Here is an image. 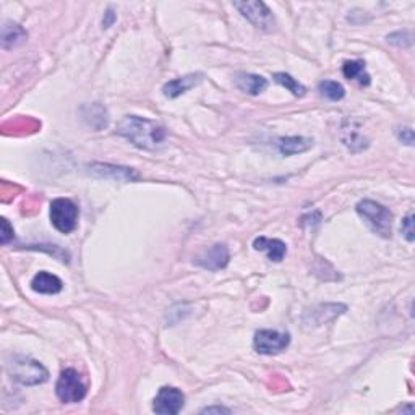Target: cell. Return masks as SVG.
<instances>
[{
    "label": "cell",
    "instance_id": "obj_1",
    "mask_svg": "<svg viewBox=\"0 0 415 415\" xmlns=\"http://www.w3.org/2000/svg\"><path fill=\"white\" fill-rule=\"evenodd\" d=\"M117 135L123 136L140 149L154 151L166 141L167 131L162 125L138 116H125L117 125Z\"/></svg>",
    "mask_w": 415,
    "mask_h": 415
},
{
    "label": "cell",
    "instance_id": "obj_2",
    "mask_svg": "<svg viewBox=\"0 0 415 415\" xmlns=\"http://www.w3.org/2000/svg\"><path fill=\"white\" fill-rule=\"evenodd\" d=\"M7 372L13 381L23 386L42 385L49 378V372L38 360L29 359L25 355H13L7 362Z\"/></svg>",
    "mask_w": 415,
    "mask_h": 415
},
{
    "label": "cell",
    "instance_id": "obj_3",
    "mask_svg": "<svg viewBox=\"0 0 415 415\" xmlns=\"http://www.w3.org/2000/svg\"><path fill=\"white\" fill-rule=\"evenodd\" d=\"M357 214L366 221L370 229L379 237L390 238L392 232V213L386 206L373 200H362L355 206Z\"/></svg>",
    "mask_w": 415,
    "mask_h": 415
},
{
    "label": "cell",
    "instance_id": "obj_4",
    "mask_svg": "<svg viewBox=\"0 0 415 415\" xmlns=\"http://www.w3.org/2000/svg\"><path fill=\"white\" fill-rule=\"evenodd\" d=\"M55 392L57 397H59L64 404H75L85 399L86 385L81 381L77 370L65 368L64 372L60 373L59 379H57Z\"/></svg>",
    "mask_w": 415,
    "mask_h": 415
},
{
    "label": "cell",
    "instance_id": "obj_5",
    "mask_svg": "<svg viewBox=\"0 0 415 415\" xmlns=\"http://www.w3.org/2000/svg\"><path fill=\"white\" fill-rule=\"evenodd\" d=\"M51 223L62 234L73 232L78 224V206L68 198H57L51 203Z\"/></svg>",
    "mask_w": 415,
    "mask_h": 415
},
{
    "label": "cell",
    "instance_id": "obj_6",
    "mask_svg": "<svg viewBox=\"0 0 415 415\" xmlns=\"http://www.w3.org/2000/svg\"><path fill=\"white\" fill-rule=\"evenodd\" d=\"M290 344L289 333H282L276 329H260L255 333L253 347L258 354L275 355L286 351Z\"/></svg>",
    "mask_w": 415,
    "mask_h": 415
},
{
    "label": "cell",
    "instance_id": "obj_7",
    "mask_svg": "<svg viewBox=\"0 0 415 415\" xmlns=\"http://www.w3.org/2000/svg\"><path fill=\"white\" fill-rule=\"evenodd\" d=\"M234 7L242 13V16L251 25L263 31H271L276 26L273 12L263 2H234Z\"/></svg>",
    "mask_w": 415,
    "mask_h": 415
},
{
    "label": "cell",
    "instance_id": "obj_8",
    "mask_svg": "<svg viewBox=\"0 0 415 415\" xmlns=\"http://www.w3.org/2000/svg\"><path fill=\"white\" fill-rule=\"evenodd\" d=\"M184 404L185 396L182 391L177 390V388L164 386L159 390L158 396L154 397L153 410L162 415H175L184 409Z\"/></svg>",
    "mask_w": 415,
    "mask_h": 415
},
{
    "label": "cell",
    "instance_id": "obj_9",
    "mask_svg": "<svg viewBox=\"0 0 415 415\" xmlns=\"http://www.w3.org/2000/svg\"><path fill=\"white\" fill-rule=\"evenodd\" d=\"M229 260H231V255H229L227 247L223 244H216L208 250L201 251L195 258V263L198 266L210 269V271H218V269H224L227 266Z\"/></svg>",
    "mask_w": 415,
    "mask_h": 415
},
{
    "label": "cell",
    "instance_id": "obj_10",
    "mask_svg": "<svg viewBox=\"0 0 415 415\" xmlns=\"http://www.w3.org/2000/svg\"><path fill=\"white\" fill-rule=\"evenodd\" d=\"M203 81V75L201 73H192L187 75V77L182 78H175L172 81H167L164 86H162V95L169 99H175L179 96H182L192 88H195L200 85Z\"/></svg>",
    "mask_w": 415,
    "mask_h": 415
},
{
    "label": "cell",
    "instance_id": "obj_11",
    "mask_svg": "<svg viewBox=\"0 0 415 415\" xmlns=\"http://www.w3.org/2000/svg\"><path fill=\"white\" fill-rule=\"evenodd\" d=\"M90 172L96 177H104V179H112V180H123V182H129V180H136L138 174L130 167H121V166H110V164H92L90 166Z\"/></svg>",
    "mask_w": 415,
    "mask_h": 415
},
{
    "label": "cell",
    "instance_id": "obj_12",
    "mask_svg": "<svg viewBox=\"0 0 415 415\" xmlns=\"http://www.w3.org/2000/svg\"><path fill=\"white\" fill-rule=\"evenodd\" d=\"M313 147V140L307 136H282L277 138L276 148L282 156H294V154L305 153Z\"/></svg>",
    "mask_w": 415,
    "mask_h": 415
},
{
    "label": "cell",
    "instance_id": "obj_13",
    "mask_svg": "<svg viewBox=\"0 0 415 415\" xmlns=\"http://www.w3.org/2000/svg\"><path fill=\"white\" fill-rule=\"evenodd\" d=\"M253 249L258 251H264L271 262L279 263L284 260L287 253V245L279 238H268V237H257L253 240Z\"/></svg>",
    "mask_w": 415,
    "mask_h": 415
},
{
    "label": "cell",
    "instance_id": "obj_14",
    "mask_svg": "<svg viewBox=\"0 0 415 415\" xmlns=\"http://www.w3.org/2000/svg\"><path fill=\"white\" fill-rule=\"evenodd\" d=\"M234 81H236V86L238 90L249 92L251 96H257L268 88V79L262 77V75H255V73L240 72L236 75Z\"/></svg>",
    "mask_w": 415,
    "mask_h": 415
},
{
    "label": "cell",
    "instance_id": "obj_15",
    "mask_svg": "<svg viewBox=\"0 0 415 415\" xmlns=\"http://www.w3.org/2000/svg\"><path fill=\"white\" fill-rule=\"evenodd\" d=\"M62 287H64V284H62L59 277L51 275V273L47 271L38 273V275L33 277V281H31V289L38 294L54 295L60 292Z\"/></svg>",
    "mask_w": 415,
    "mask_h": 415
},
{
    "label": "cell",
    "instance_id": "obj_16",
    "mask_svg": "<svg viewBox=\"0 0 415 415\" xmlns=\"http://www.w3.org/2000/svg\"><path fill=\"white\" fill-rule=\"evenodd\" d=\"M28 33L21 28L20 25L12 23V21H5L2 26V47L3 49H13L18 47L26 41Z\"/></svg>",
    "mask_w": 415,
    "mask_h": 415
},
{
    "label": "cell",
    "instance_id": "obj_17",
    "mask_svg": "<svg viewBox=\"0 0 415 415\" xmlns=\"http://www.w3.org/2000/svg\"><path fill=\"white\" fill-rule=\"evenodd\" d=\"M342 73L347 79H354L362 86H368L372 81L370 75L366 73L364 60H347L342 65Z\"/></svg>",
    "mask_w": 415,
    "mask_h": 415
},
{
    "label": "cell",
    "instance_id": "obj_18",
    "mask_svg": "<svg viewBox=\"0 0 415 415\" xmlns=\"http://www.w3.org/2000/svg\"><path fill=\"white\" fill-rule=\"evenodd\" d=\"M318 91H320L321 96H325L326 99L329 101H341L344 96H346V90L341 83L333 81V79H325L318 85Z\"/></svg>",
    "mask_w": 415,
    "mask_h": 415
},
{
    "label": "cell",
    "instance_id": "obj_19",
    "mask_svg": "<svg viewBox=\"0 0 415 415\" xmlns=\"http://www.w3.org/2000/svg\"><path fill=\"white\" fill-rule=\"evenodd\" d=\"M273 77H275L276 83H279L281 86H284L287 91H290L294 96H297V98H302V96H305L307 88L303 86L302 83H299L294 77H290L289 73H275Z\"/></svg>",
    "mask_w": 415,
    "mask_h": 415
},
{
    "label": "cell",
    "instance_id": "obj_20",
    "mask_svg": "<svg viewBox=\"0 0 415 415\" xmlns=\"http://www.w3.org/2000/svg\"><path fill=\"white\" fill-rule=\"evenodd\" d=\"M342 141H344V144H346V147L354 153H355V144H359V151H362V149H365L366 147H368L366 140L360 135V131L354 130V129H344Z\"/></svg>",
    "mask_w": 415,
    "mask_h": 415
},
{
    "label": "cell",
    "instance_id": "obj_21",
    "mask_svg": "<svg viewBox=\"0 0 415 415\" xmlns=\"http://www.w3.org/2000/svg\"><path fill=\"white\" fill-rule=\"evenodd\" d=\"M401 232L404 234V237L407 238V242H414V216L409 214L407 218L403 219L401 224Z\"/></svg>",
    "mask_w": 415,
    "mask_h": 415
},
{
    "label": "cell",
    "instance_id": "obj_22",
    "mask_svg": "<svg viewBox=\"0 0 415 415\" xmlns=\"http://www.w3.org/2000/svg\"><path fill=\"white\" fill-rule=\"evenodd\" d=\"M13 236H15V232H13V227L10 226V223H8V221L3 218L2 219V236H0V240H2V244L5 245L12 240Z\"/></svg>",
    "mask_w": 415,
    "mask_h": 415
},
{
    "label": "cell",
    "instance_id": "obj_23",
    "mask_svg": "<svg viewBox=\"0 0 415 415\" xmlns=\"http://www.w3.org/2000/svg\"><path fill=\"white\" fill-rule=\"evenodd\" d=\"M399 140L403 141V143L409 144V147H412V144H414V131L410 129H403L399 131Z\"/></svg>",
    "mask_w": 415,
    "mask_h": 415
},
{
    "label": "cell",
    "instance_id": "obj_24",
    "mask_svg": "<svg viewBox=\"0 0 415 415\" xmlns=\"http://www.w3.org/2000/svg\"><path fill=\"white\" fill-rule=\"evenodd\" d=\"M114 20H116V13H114L112 10H109L105 12V18H104V28H109V26H112V23H114Z\"/></svg>",
    "mask_w": 415,
    "mask_h": 415
},
{
    "label": "cell",
    "instance_id": "obj_25",
    "mask_svg": "<svg viewBox=\"0 0 415 415\" xmlns=\"http://www.w3.org/2000/svg\"><path fill=\"white\" fill-rule=\"evenodd\" d=\"M201 412L203 414H213V412H216V414H221V412L229 414V412H231V410L226 409V407H206V409H203Z\"/></svg>",
    "mask_w": 415,
    "mask_h": 415
}]
</instances>
